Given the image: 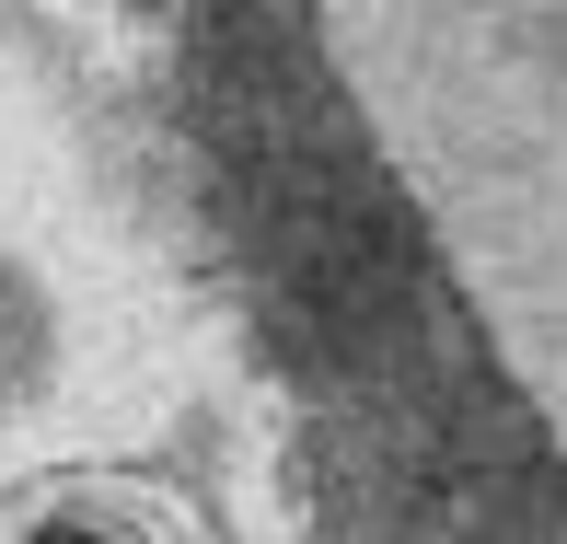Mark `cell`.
Listing matches in <instances>:
<instances>
[{"mask_svg":"<svg viewBox=\"0 0 567 544\" xmlns=\"http://www.w3.org/2000/svg\"><path fill=\"white\" fill-rule=\"evenodd\" d=\"M197 47V151L324 544H567V12Z\"/></svg>","mask_w":567,"mask_h":544,"instance_id":"6da1fadb","label":"cell"}]
</instances>
